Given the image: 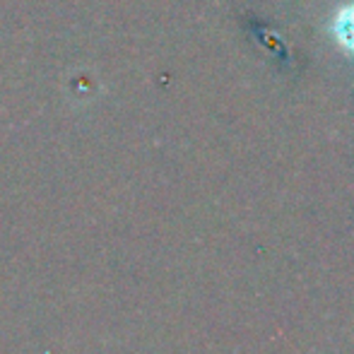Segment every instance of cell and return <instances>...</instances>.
I'll use <instances>...</instances> for the list:
<instances>
[{
  "mask_svg": "<svg viewBox=\"0 0 354 354\" xmlns=\"http://www.w3.org/2000/svg\"><path fill=\"white\" fill-rule=\"evenodd\" d=\"M330 32L345 51L354 53V0L335 12L330 22Z\"/></svg>",
  "mask_w": 354,
  "mask_h": 354,
  "instance_id": "cell-1",
  "label": "cell"
}]
</instances>
